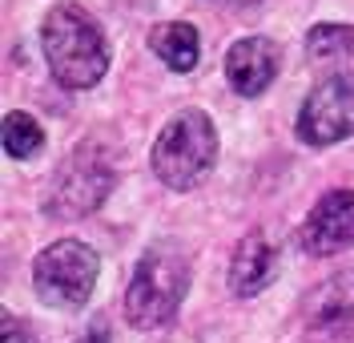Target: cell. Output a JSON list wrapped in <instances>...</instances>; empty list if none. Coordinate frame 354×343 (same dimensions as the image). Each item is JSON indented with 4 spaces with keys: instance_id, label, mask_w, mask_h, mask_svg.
Segmentation results:
<instances>
[{
    "instance_id": "cell-1",
    "label": "cell",
    "mask_w": 354,
    "mask_h": 343,
    "mask_svg": "<svg viewBox=\"0 0 354 343\" xmlns=\"http://www.w3.org/2000/svg\"><path fill=\"white\" fill-rule=\"evenodd\" d=\"M41 49L53 81L68 93L97 89L109 73L113 49L101 21L77 0H57L41 21Z\"/></svg>"
},
{
    "instance_id": "cell-2",
    "label": "cell",
    "mask_w": 354,
    "mask_h": 343,
    "mask_svg": "<svg viewBox=\"0 0 354 343\" xmlns=\"http://www.w3.org/2000/svg\"><path fill=\"white\" fill-rule=\"evenodd\" d=\"M189 283H194V271H189V254L181 251L177 243H153L145 247L137 267H133V279L125 287V319L137 331H161L177 319L181 303L189 295Z\"/></svg>"
},
{
    "instance_id": "cell-3",
    "label": "cell",
    "mask_w": 354,
    "mask_h": 343,
    "mask_svg": "<svg viewBox=\"0 0 354 343\" xmlns=\"http://www.w3.org/2000/svg\"><path fill=\"white\" fill-rule=\"evenodd\" d=\"M218 166V125L205 109H177L149 150V170L165 190H198Z\"/></svg>"
},
{
    "instance_id": "cell-4",
    "label": "cell",
    "mask_w": 354,
    "mask_h": 343,
    "mask_svg": "<svg viewBox=\"0 0 354 343\" xmlns=\"http://www.w3.org/2000/svg\"><path fill=\"white\" fill-rule=\"evenodd\" d=\"M117 178H121V161H117L109 141H97V137L81 141L57 166V174L48 182V198H44V214L57 222L88 218L117 190Z\"/></svg>"
},
{
    "instance_id": "cell-5",
    "label": "cell",
    "mask_w": 354,
    "mask_h": 343,
    "mask_svg": "<svg viewBox=\"0 0 354 343\" xmlns=\"http://www.w3.org/2000/svg\"><path fill=\"white\" fill-rule=\"evenodd\" d=\"M101 279V254L81 238H57L32 258V291L44 307L81 311Z\"/></svg>"
},
{
    "instance_id": "cell-6",
    "label": "cell",
    "mask_w": 354,
    "mask_h": 343,
    "mask_svg": "<svg viewBox=\"0 0 354 343\" xmlns=\"http://www.w3.org/2000/svg\"><path fill=\"white\" fill-rule=\"evenodd\" d=\"M294 130L314 150L346 141L354 134V73H326L302 97Z\"/></svg>"
},
{
    "instance_id": "cell-7",
    "label": "cell",
    "mask_w": 354,
    "mask_h": 343,
    "mask_svg": "<svg viewBox=\"0 0 354 343\" xmlns=\"http://www.w3.org/2000/svg\"><path fill=\"white\" fill-rule=\"evenodd\" d=\"M298 247L310 258H330L354 247V190H326L298 227Z\"/></svg>"
},
{
    "instance_id": "cell-8",
    "label": "cell",
    "mask_w": 354,
    "mask_h": 343,
    "mask_svg": "<svg viewBox=\"0 0 354 343\" xmlns=\"http://www.w3.org/2000/svg\"><path fill=\"white\" fill-rule=\"evenodd\" d=\"M302 319L318 340H346L354 335V271H338L310 287L302 299Z\"/></svg>"
},
{
    "instance_id": "cell-9",
    "label": "cell",
    "mask_w": 354,
    "mask_h": 343,
    "mask_svg": "<svg viewBox=\"0 0 354 343\" xmlns=\"http://www.w3.org/2000/svg\"><path fill=\"white\" fill-rule=\"evenodd\" d=\"M278 69H282V49L266 33L238 37L225 49V81L238 97H262L278 81Z\"/></svg>"
},
{
    "instance_id": "cell-10",
    "label": "cell",
    "mask_w": 354,
    "mask_h": 343,
    "mask_svg": "<svg viewBox=\"0 0 354 343\" xmlns=\"http://www.w3.org/2000/svg\"><path fill=\"white\" fill-rule=\"evenodd\" d=\"M278 274H282V243L266 227H254L250 234H242L230 254V291L238 299H254Z\"/></svg>"
},
{
    "instance_id": "cell-11",
    "label": "cell",
    "mask_w": 354,
    "mask_h": 343,
    "mask_svg": "<svg viewBox=\"0 0 354 343\" xmlns=\"http://www.w3.org/2000/svg\"><path fill=\"white\" fill-rule=\"evenodd\" d=\"M149 49L169 73H194L201 61V33L189 21H161L149 28Z\"/></svg>"
},
{
    "instance_id": "cell-12",
    "label": "cell",
    "mask_w": 354,
    "mask_h": 343,
    "mask_svg": "<svg viewBox=\"0 0 354 343\" xmlns=\"http://www.w3.org/2000/svg\"><path fill=\"white\" fill-rule=\"evenodd\" d=\"M306 57L314 65H326L330 73H346V65L354 61V24H314L306 33Z\"/></svg>"
},
{
    "instance_id": "cell-13",
    "label": "cell",
    "mask_w": 354,
    "mask_h": 343,
    "mask_svg": "<svg viewBox=\"0 0 354 343\" xmlns=\"http://www.w3.org/2000/svg\"><path fill=\"white\" fill-rule=\"evenodd\" d=\"M0 137H4V154L12 161H32L44 150V125L32 114H24V109H8L4 114Z\"/></svg>"
},
{
    "instance_id": "cell-14",
    "label": "cell",
    "mask_w": 354,
    "mask_h": 343,
    "mask_svg": "<svg viewBox=\"0 0 354 343\" xmlns=\"http://www.w3.org/2000/svg\"><path fill=\"white\" fill-rule=\"evenodd\" d=\"M0 327H4V343H37V335H32V327L24 319H17L12 311H4V319H0Z\"/></svg>"
},
{
    "instance_id": "cell-15",
    "label": "cell",
    "mask_w": 354,
    "mask_h": 343,
    "mask_svg": "<svg viewBox=\"0 0 354 343\" xmlns=\"http://www.w3.org/2000/svg\"><path fill=\"white\" fill-rule=\"evenodd\" d=\"M73 343H113V335H109V323H105V319H97L93 327H88V331H81V335H77Z\"/></svg>"
},
{
    "instance_id": "cell-16",
    "label": "cell",
    "mask_w": 354,
    "mask_h": 343,
    "mask_svg": "<svg viewBox=\"0 0 354 343\" xmlns=\"http://www.w3.org/2000/svg\"><path fill=\"white\" fill-rule=\"evenodd\" d=\"M214 4H225V8H262L266 0H214Z\"/></svg>"
}]
</instances>
